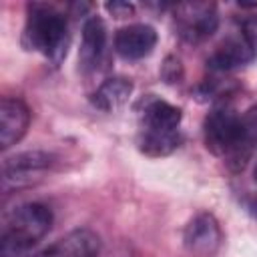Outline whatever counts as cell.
Wrapping results in <instances>:
<instances>
[{
  "mask_svg": "<svg viewBox=\"0 0 257 257\" xmlns=\"http://www.w3.org/2000/svg\"><path fill=\"white\" fill-rule=\"evenodd\" d=\"M181 108L157 98L149 96L143 100L141 108V133H139V149L147 157H167L181 145Z\"/></svg>",
  "mask_w": 257,
  "mask_h": 257,
  "instance_id": "cell-1",
  "label": "cell"
},
{
  "mask_svg": "<svg viewBox=\"0 0 257 257\" xmlns=\"http://www.w3.org/2000/svg\"><path fill=\"white\" fill-rule=\"evenodd\" d=\"M22 46L60 64L68 50V24L64 14L48 4H32L22 32Z\"/></svg>",
  "mask_w": 257,
  "mask_h": 257,
  "instance_id": "cell-2",
  "label": "cell"
},
{
  "mask_svg": "<svg viewBox=\"0 0 257 257\" xmlns=\"http://www.w3.org/2000/svg\"><path fill=\"white\" fill-rule=\"evenodd\" d=\"M52 227V211L44 203H26L16 207L2 227L0 255L24 257Z\"/></svg>",
  "mask_w": 257,
  "mask_h": 257,
  "instance_id": "cell-3",
  "label": "cell"
},
{
  "mask_svg": "<svg viewBox=\"0 0 257 257\" xmlns=\"http://www.w3.org/2000/svg\"><path fill=\"white\" fill-rule=\"evenodd\" d=\"M54 157L46 151H24L6 157L2 163L4 189H20L36 183L52 167Z\"/></svg>",
  "mask_w": 257,
  "mask_h": 257,
  "instance_id": "cell-4",
  "label": "cell"
},
{
  "mask_svg": "<svg viewBox=\"0 0 257 257\" xmlns=\"http://www.w3.org/2000/svg\"><path fill=\"white\" fill-rule=\"evenodd\" d=\"M175 24L181 38L187 42H201L209 38L217 26V8L211 2H183L175 6Z\"/></svg>",
  "mask_w": 257,
  "mask_h": 257,
  "instance_id": "cell-5",
  "label": "cell"
},
{
  "mask_svg": "<svg viewBox=\"0 0 257 257\" xmlns=\"http://www.w3.org/2000/svg\"><path fill=\"white\" fill-rule=\"evenodd\" d=\"M237 124H239V114L231 104L221 102L213 106L203 122V137L207 151L225 159L235 145Z\"/></svg>",
  "mask_w": 257,
  "mask_h": 257,
  "instance_id": "cell-6",
  "label": "cell"
},
{
  "mask_svg": "<svg viewBox=\"0 0 257 257\" xmlns=\"http://www.w3.org/2000/svg\"><path fill=\"white\" fill-rule=\"evenodd\" d=\"M221 239H223L221 227L211 213L195 215L183 231V243H185L187 251L193 255H199V257L215 255L221 245Z\"/></svg>",
  "mask_w": 257,
  "mask_h": 257,
  "instance_id": "cell-7",
  "label": "cell"
},
{
  "mask_svg": "<svg viewBox=\"0 0 257 257\" xmlns=\"http://www.w3.org/2000/svg\"><path fill=\"white\" fill-rule=\"evenodd\" d=\"M100 241L96 233H92L90 229H74L52 245L40 249L38 253L24 257H96Z\"/></svg>",
  "mask_w": 257,
  "mask_h": 257,
  "instance_id": "cell-8",
  "label": "cell"
},
{
  "mask_svg": "<svg viewBox=\"0 0 257 257\" xmlns=\"http://www.w3.org/2000/svg\"><path fill=\"white\" fill-rule=\"evenodd\" d=\"M157 44V30L149 24H128L116 30L114 50L124 60H139L153 52Z\"/></svg>",
  "mask_w": 257,
  "mask_h": 257,
  "instance_id": "cell-9",
  "label": "cell"
},
{
  "mask_svg": "<svg viewBox=\"0 0 257 257\" xmlns=\"http://www.w3.org/2000/svg\"><path fill=\"white\" fill-rule=\"evenodd\" d=\"M257 149V104L249 106L243 114H239V124H237V139L229 155L225 157V163L233 171H241L251 155Z\"/></svg>",
  "mask_w": 257,
  "mask_h": 257,
  "instance_id": "cell-10",
  "label": "cell"
},
{
  "mask_svg": "<svg viewBox=\"0 0 257 257\" xmlns=\"http://www.w3.org/2000/svg\"><path fill=\"white\" fill-rule=\"evenodd\" d=\"M30 110L20 98L4 96L0 102V147L10 149L28 131Z\"/></svg>",
  "mask_w": 257,
  "mask_h": 257,
  "instance_id": "cell-11",
  "label": "cell"
},
{
  "mask_svg": "<svg viewBox=\"0 0 257 257\" xmlns=\"http://www.w3.org/2000/svg\"><path fill=\"white\" fill-rule=\"evenodd\" d=\"M106 46V26L102 18L98 16H88L82 24V40H80V50H78V62L84 70H92Z\"/></svg>",
  "mask_w": 257,
  "mask_h": 257,
  "instance_id": "cell-12",
  "label": "cell"
},
{
  "mask_svg": "<svg viewBox=\"0 0 257 257\" xmlns=\"http://www.w3.org/2000/svg\"><path fill=\"white\" fill-rule=\"evenodd\" d=\"M255 56L249 50V46L245 44V40L239 36L227 38L223 44L217 46V50L209 56L207 64L213 70H233L237 66H243L247 62H251Z\"/></svg>",
  "mask_w": 257,
  "mask_h": 257,
  "instance_id": "cell-13",
  "label": "cell"
},
{
  "mask_svg": "<svg viewBox=\"0 0 257 257\" xmlns=\"http://www.w3.org/2000/svg\"><path fill=\"white\" fill-rule=\"evenodd\" d=\"M133 94V82L122 76L106 78L92 94V104L104 112H114L122 108Z\"/></svg>",
  "mask_w": 257,
  "mask_h": 257,
  "instance_id": "cell-14",
  "label": "cell"
},
{
  "mask_svg": "<svg viewBox=\"0 0 257 257\" xmlns=\"http://www.w3.org/2000/svg\"><path fill=\"white\" fill-rule=\"evenodd\" d=\"M161 76L167 84H175L183 78V66H181V60L177 56H167L165 62H163V68H161Z\"/></svg>",
  "mask_w": 257,
  "mask_h": 257,
  "instance_id": "cell-15",
  "label": "cell"
},
{
  "mask_svg": "<svg viewBox=\"0 0 257 257\" xmlns=\"http://www.w3.org/2000/svg\"><path fill=\"white\" fill-rule=\"evenodd\" d=\"M241 38L245 40L253 56H257V16H247L241 22Z\"/></svg>",
  "mask_w": 257,
  "mask_h": 257,
  "instance_id": "cell-16",
  "label": "cell"
},
{
  "mask_svg": "<svg viewBox=\"0 0 257 257\" xmlns=\"http://www.w3.org/2000/svg\"><path fill=\"white\" fill-rule=\"evenodd\" d=\"M104 8H106V12L112 14L114 18H126V16H133V12H135V6H133L131 2H124V0L106 2Z\"/></svg>",
  "mask_w": 257,
  "mask_h": 257,
  "instance_id": "cell-17",
  "label": "cell"
},
{
  "mask_svg": "<svg viewBox=\"0 0 257 257\" xmlns=\"http://www.w3.org/2000/svg\"><path fill=\"white\" fill-rule=\"evenodd\" d=\"M253 179H255V183H257V161H255V167H253Z\"/></svg>",
  "mask_w": 257,
  "mask_h": 257,
  "instance_id": "cell-18",
  "label": "cell"
}]
</instances>
